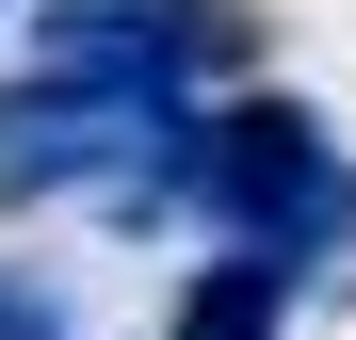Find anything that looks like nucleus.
Here are the masks:
<instances>
[{"label":"nucleus","mask_w":356,"mask_h":340,"mask_svg":"<svg viewBox=\"0 0 356 340\" xmlns=\"http://www.w3.org/2000/svg\"><path fill=\"white\" fill-rule=\"evenodd\" d=\"M195 65L178 49H113V33H33V65L0 81V211H49V195H97L130 227L178 146H195Z\"/></svg>","instance_id":"obj_1"},{"label":"nucleus","mask_w":356,"mask_h":340,"mask_svg":"<svg viewBox=\"0 0 356 340\" xmlns=\"http://www.w3.org/2000/svg\"><path fill=\"white\" fill-rule=\"evenodd\" d=\"M130 227H211V243H243V259L324 275L356 243V162H340V130H324L308 97H211L195 146H178V179Z\"/></svg>","instance_id":"obj_2"},{"label":"nucleus","mask_w":356,"mask_h":340,"mask_svg":"<svg viewBox=\"0 0 356 340\" xmlns=\"http://www.w3.org/2000/svg\"><path fill=\"white\" fill-rule=\"evenodd\" d=\"M291 292H308L291 259H243V243H211L195 275H178L162 340H291Z\"/></svg>","instance_id":"obj_3"},{"label":"nucleus","mask_w":356,"mask_h":340,"mask_svg":"<svg viewBox=\"0 0 356 340\" xmlns=\"http://www.w3.org/2000/svg\"><path fill=\"white\" fill-rule=\"evenodd\" d=\"M0 340H81V324L49 308V292H17V275H0Z\"/></svg>","instance_id":"obj_4"},{"label":"nucleus","mask_w":356,"mask_h":340,"mask_svg":"<svg viewBox=\"0 0 356 340\" xmlns=\"http://www.w3.org/2000/svg\"><path fill=\"white\" fill-rule=\"evenodd\" d=\"M0 17H17V0H0Z\"/></svg>","instance_id":"obj_5"}]
</instances>
